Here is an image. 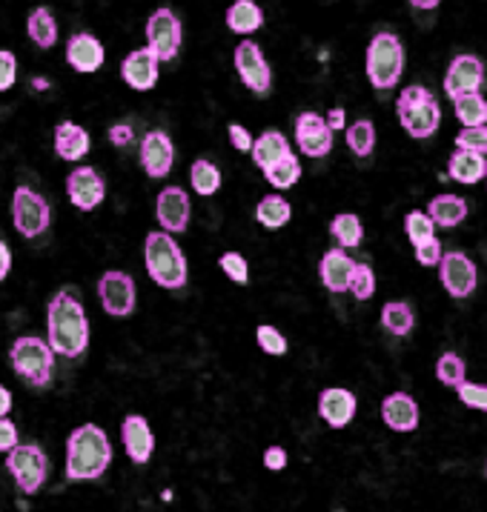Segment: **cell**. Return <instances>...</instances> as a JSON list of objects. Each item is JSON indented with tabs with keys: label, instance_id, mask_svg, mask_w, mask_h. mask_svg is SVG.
I'll use <instances>...</instances> for the list:
<instances>
[{
	"label": "cell",
	"instance_id": "6da1fadb",
	"mask_svg": "<svg viewBox=\"0 0 487 512\" xmlns=\"http://www.w3.org/2000/svg\"><path fill=\"white\" fill-rule=\"evenodd\" d=\"M46 341L52 353L75 361L89 346V318L75 289H61L46 306Z\"/></svg>",
	"mask_w": 487,
	"mask_h": 512
},
{
	"label": "cell",
	"instance_id": "7a4b0ae2",
	"mask_svg": "<svg viewBox=\"0 0 487 512\" xmlns=\"http://www.w3.org/2000/svg\"><path fill=\"white\" fill-rule=\"evenodd\" d=\"M112 464V444L98 424H83L66 438V478L98 481Z\"/></svg>",
	"mask_w": 487,
	"mask_h": 512
},
{
	"label": "cell",
	"instance_id": "3957f363",
	"mask_svg": "<svg viewBox=\"0 0 487 512\" xmlns=\"http://www.w3.org/2000/svg\"><path fill=\"white\" fill-rule=\"evenodd\" d=\"M143 261H147L150 278L164 289H181L187 286L190 266L187 255L178 246V241L170 232H150L143 241Z\"/></svg>",
	"mask_w": 487,
	"mask_h": 512
},
{
	"label": "cell",
	"instance_id": "277c9868",
	"mask_svg": "<svg viewBox=\"0 0 487 512\" xmlns=\"http://www.w3.org/2000/svg\"><path fill=\"white\" fill-rule=\"evenodd\" d=\"M395 115H399L404 132L416 140L433 138L442 126L439 101L433 98L427 86H419V83H413L399 92V98H395Z\"/></svg>",
	"mask_w": 487,
	"mask_h": 512
},
{
	"label": "cell",
	"instance_id": "5b68a950",
	"mask_svg": "<svg viewBox=\"0 0 487 512\" xmlns=\"http://www.w3.org/2000/svg\"><path fill=\"white\" fill-rule=\"evenodd\" d=\"M9 363L12 370L21 375L29 387H49L52 383V370H55V353H52L49 341L38 335H21L15 338L9 350Z\"/></svg>",
	"mask_w": 487,
	"mask_h": 512
},
{
	"label": "cell",
	"instance_id": "8992f818",
	"mask_svg": "<svg viewBox=\"0 0 487 512\" xmlns=\"http://www.w3.org/2000/svg\"><path fill=\"white\" fill-rule=\"evenodd\" d=\"M365 66H367L370 86L378 89V92H385V89H393L399 83L402 72H404V46L399 41V34H393V32L373 34Z\"/></svg>",
	"mask_w": 487,
	"mask_h": 512
},
{
	"label": "cell",
	"instance_id": "52a82bcc",
	"mask_svg": "<svg viewBox=\"0 0 487 512\" xmlns=\"http://www.w3.org/2000/svg\"><path fill=\"white\" fill-rule=\"evenodd\" d=\"M6 469L24 496H38L49 478V459L38 444H21L6 455Z\"/></svg>",
	"mask_w": 487,
	"mask_h": 512
},
{
	"label": "cell",
	"instance_id": "ba28073f",
	"mask_svg": "<svg viewBox=\"0 0 487 512\" xmlns=\"http://www.w3.org/2000/svg\"><path fill=\"white\" fill-rule=\"evenodd\" d=\"M12 224L24 237H38L52 224V209L49 200L38 195L32 187L21 184L12 195Z\"/></svg>",
	"mask_w": 487,
	"mask_h": 512
},
{
	"label": "cell",
	"instance_id": "9c48e42d",
	"mask_svg": "<svg viewBox=\"0 0 487 512\" xmlns=\"http://www.w3.org/2000/svg\"><path fill=\"white\" fill-rule=\"evenodd\" d=\"M181 41H184L181 17H178L172 9H155L147 21V49L161 63H167V61L178 58Z\"/></svg>",
	"mask_w": 487,
	"mask_h": 512
},
{
	"label": "cell",
	"instance_id": "30bf717a",
	"mask_svg": "<svg viewBox=\"0 0 487 512\" xmlns=\"http://www.w3.org/2000/svg\"><path fill=\"white\" fill-rule=\"evenodd\" d=\"M439 275H442V286L447 289V295L456 301L471 298L479 286V269L471 261V255H464L462 249L444 252V258L439 264Z\"/></svg>",
	"mask_w": 487,
	"mask_h": 512
},
{
	"label": "cell",
	"instance_id": "8fae6325",
	"mask_svg": "<svg viewBox=\"0 0 487 512\" xmlns=\"http://www.w3.org/2000/svg\"><path fill=\"white\" fill-rule=\"evenodd\" d=\"M98 298H101V306L106 309V315H112V318L132 315L135 301H138L132 275L130 272H121V269L103 272L98 281Z\"/></svg>",
	"mask_w": 487,
	"mask_h": 512
},
{
	"label": "cell",
	"instance_id": "7c38bea8",
	"mask_svg": "<svg viewBox=\"0 0 487 512\" xmlns=\"http://www.w3.org/2000/svg\"><path fill=\"white\" fill-rule=\"evenodd\" d=\"M232 61H236V72H239V78L244 81V86L249 89V92L267 95L269 89H273V69H269L264 52H261V46L256 41L244 38L236 46Z\"/></svg>",
	"mask_w": 487,
	"mask_h": 512
},
{
	"label": "cell",
	"instance_id": "4fadbf2b",
	"mask_svg": "<svg viewBox=\"0 0 487 512\" xmlns=\"http://www.w3.org/2000/svg\"><path fill=\"white\" fill-rule=\"evenodd\" d=\"M487 83V69L484 61L476 54H459L450 61L444 72V92L450 101H456L462 95H476L482 92V86Z\"/></svg>",
	"mask_w": 487,
	"mask_h": 512
},
{
	"label": "cell",
	"instance_id": "5bb4252c",
	"mask_svg": "<svg viewBox=\"0 0 487 512\" xmlns=\"http://www.w3.org/2000/svg\"><path fill=\"white\" fill-rule=\"evenodd\" d=\"M66 195L72 207H78L81 212H93L103 204L106 180L98 175L95 167H78L66 175Z\"/></svg>",
	"mask_w": 487,
	"mask_h": 512
},
{
	"label": "cell",
	"instance_id": "9a60e30c",
	"mask_svg": "<svg viewBox=\"0 0 487 512\" xmlns=\"http://www.w3.org/2000/svg\"><path fill=\"white\" fill-rule=\"evenodd\" d=\"M296 143L307 158H327L333 150V130L318 112H301L296 118Z\"/></svg>",
	"mask_w": 487,
	"mask_h": 512
},
{
	"label": "cell",
	"instance_id": "2e32d148",
	"mask_svg": "<svg viewBox=\"0 0 487 512\" xmlns=\"http://www.w3.org/2000/svg\"><path fill=\"white\" fill-rule=\"evenodd\" d=\"M141 167L150 178H167L175 163V146L172 138L161 130H150L141 138Z\"/></svg>",
	"mask_w": 487,
	"mask_h": 512
},
{
	"label": "cell",
	"instance_id": "e0dca14e",
	"mask_svg": "<svg viewBox=\"0 0 487 512\" xmlns=\"http://www.w3.org/2000/svg\"><path fill=\"white\" fill-rule=\"evenodd\" d=\"M190 195L181 187H164L158 192L155 200V215H158V224L164 227V232L178 235L190 227Z\"/></svg>",
	"mask_w": 487,
	"mask_h": 512
},
{
	"label": "cell",
	"instance_id": "ac0fdd59",
	"mask_svg": "<svg viewBox=\"0 0 487 512\" xmlns=\"http://www.w3.org/2000/svg\"><path fill=\"white\" fill-rule=\"evenodd\" d=\"M121 441H123V449L130 455L132 464H147L155 452V435H152V427L150 420L143 415H126L123 424H121Z\"/></svg>",
	"mask_w": 487,
	"mask_h": 512
},
{
	"label": "cell",
	"instance_id": "d6986e66",
	"mask_svg": "<svg viewBox=\"0 0 487 512\" xmlns=\"http://www.w3.org/2000/svg\"><path fill=\"white\" fill-rule=\"evenodd\" d=\"M358 401L345 387H327L318 392V415L330 430H345L356 418Z\"/></svg>",
	"mask_w": 487,
	"mask_h": 512
},
{
	"label": "cell",
	"instance_id": "ffe728a7",
	"mask_svg": "<svg viewBox=\"0 0 487 512\" xmlns=\"http://www.w3.org/2000/svg\"><path fill=\"white\" fill-rule=\"evenodd\" d=\"M158 66H161V61L147 46L132 49L121 61V78L126 81V86L135 89V92H150V89H155V83H158Z\"/></svg>",
	"mask_w": 487,
	"mask_h": 512
},
{
	"label": "cell",
	"instance_id": "44dd1931",
	"mask_svg": "<svg viewBox=\"0 0 487 512\" xmlns=\"http://www.w3.org/2000/svg\"><path fill=\"white\" fill-rule=\"evenodd\" d=\"M356 272V261L347 255V249L333 246L321 255L318 261V278L324 284V289L338 295V292H350V281Z\"/></svg>",
	"mask_w": 487,
	"mask_h": 512
},
{
	"label": "cell",
	"instance_id": "7402d4cb",
	"mask_svg": "<svg viewBox=\"0 0 487 512\" xmlns=\"http://www.w3.org/2000/svg\"><path fill=\"white\" fill-rule=\"evenodd\" d=\"M103 61H106V49L95 34L78 32L66 41V63L75 72H81V75H93V72L103 66Z\"/></svg>",
	"mask_w": 487,
	"mask_h": 512
},
{
	"label": "cell",
	"instance_id": "603a6c76",
	"mask_svg": "<svg viewBox=\"0 0 487 512\" xmlns=\"http://www.w3.org/2000/svg\"><path fill=\"white\" fill-rule=\"evenodd\" d=\"M419 418V404L410 392H390L382 401V420L393 432H416Z\"/></svg>",
	"mask_w": 487,
	"mask_h": 512
},
{
	"label": "cell",
	"instance_id": "cb8c5ba5",
	"mask_svg": "<svg viewBox=\"0 0 487 512\" xmlns=\"http://www.w3.org/2000/svg\"><path fill=\"white\" fill-rule=\"evenodd\" d=\"M89 146H93V138H89V132L75 121H61L55 126V155L61 160L75 163V160L86 158Z\"/></svg>",
	"mask_w": 487,
	"mask_h": 512
},
{
	"label": "cell",
	"instance_id": "d4e9b609",
	"mask_svg": "<svg viewBox=\"0 0 487 512\" xmlns=\"http://www.w3.org/2000/svg\"><path fill=\"white\" fill-rule=\"evenodd\" d=\"M252 160H256V167L261 172L273 169L276 163H281L287 155H293L290 150V140H287V135L276 132V130H267L256 138V143H252Z\"/></svg>",
	"mask_w": 487,
	"mask_h": 512
},
{
	"label": "cell",
	"instance_id": "484cf974",
	"mask_svg": "<svg viewBox=\"0 0 487 512\" xmlns=\"http://www.w3.org/2000/svg\"><path fill=\"white\" fill-rule=\"evenodd\" d=\"M430 217H433V224L442 227V229H453L459 227L464 217H467V200L459 198V195H436V198H430V204L424 209Z\"/></svg>",
	"mask_w": 487,
	"mask_h": 512
},
{
	"label": "cell",
	"instance_id": "4316f807",
	"mask_svg": "<svg viewBox=\"0 0 487 512\" xmlns=\"http://www.w3.org/2000/svg\"><path fill=\"white\" fill-rule=\"evenodd\" d=\"M447 172H450V178L456 180V184L473 187V184H479V180H487V158L456 150L447 160Z\"/></svg>",
	"mask_w": 487,
	"mask_h": 512
},
{
	"label": "cell",
	"instance_id": "83f0119b",
	"mask_svg": "<svg viewBox=\"0 0 487 512\" xmlns=\"http://www.w3.org/2000/svg\"><path fill=\"white\" fill-rule=\"evenodd\" d=\"M224 21H227L229 32L252 34V32H258L264 26V12H261L258 4H252V0H236V4L227 9Z\"/></svg>",
	"mask_w": 487,
	"mask_h": 512
},
{
	"label": "cell",
	"instance_id": "f1b7e54d",
	"mask_svg": "<svg viewBox=\"0 0 487 512\" xmlns=\"http://www.w3.org/2000/svg\"><path fill=\"white\" fill-rule=\"evenodd\" d=\"M26 34L38 49H52L58 43V24H55V17H52V12L46 6H38V9L29 12Z\"/></svg>",
	"mask_w": 487,
	"mask_h": 512
},
{
	"label": "cell",
	"instance_id": "f546056e",
	"mask_svg": "<svg viewBox=\"0 0 487 512\" xmlns=\"http://www.w3.org/2000/svg\"><path fill=\"white\" fill-rule=\"evenodd\" d=\"M290 217H293V207L281 195H264L256 204V221L264 229H281L290 224Z\"/></svg>",
	"mask_w": 487,
	"mask_h": 512
},
{
	"label": "cell",
	"instance_id": "4dcf8cb0",
	"mask_svg": "<svg viewBox=\"0 0 487 512\" xmlns=\"http://www.w3.org/2000/svg\"><path fill=\"white\" fill-rule=\"evenodd\" d=\"M330 235L341 249H356L365 241V224L356 212H338L330 221Z\"/></svg>",
	"mask_w": 487,
	"mask_h": 512
},
{
	"label": "cell",
	"instance_id": "1f68e13d",
	"mask_svg": "<svg viewBox=\"0 0 487 512\" xmlns=\"http://www.w3.org/2000/svg\"><path fill=\"white\" fill-rule=\"evenodd\" d=\"M382 326L390 335L404 338L416 329V313H413V306L407 301H390L382 306Z\"/></svg>",
	"mask_w": 487,
	"mask_h": 512
},
{
	"label": "cell",
	"instance_id": "d6a6232c",
	"mask_svg": "<svg viewBox=\"0 0 487 512\" xmlns=\"http://www.w3.org/2000/svg\"><path fill=\"white\" fill-rule=\"evenodd\" d=\"M190 184L195 189V195H201V198H209L221 189V169L215 167L212 160L207 158H198L192 167H190Z\"/></svg>",
	"mask_w": 487,
	"mask_h": 512
},
{
	"label": "cell",
	"instance_id": "836d02e7",
	"mask_svg": "<svg viewBox=\"0 0 487 512\" xmlns=\"http://www.w3.org/2000/svg\"><path fill=\"white\" fill-rule=\"evenodd\" d=\"M453 112L464 130H476V126H487V101L482 92L476 95H462L453 101Z\"/></svg>",
	"mask_w": 487,
	"mask_h": 512
},
{
	"label": "cell",
	"instance_id": "e575fe53",
	"mask_svg": "<svg viewBox=\"0 0 487 512\" xmlns=\"http://www.w3.org/2000/svg\"><path fill=\"white\" fill-rule=\"evenodd\" d=\"M404 235L410 237L413 249H419L430 241H436V224H433V217L422 209H413L404 215Z\"/></svg>",
	"mask_w": 487,
	"mask_h": 512
},
{
	"label": "cell",
	"instance_id": "d590c367",
	"mask_svg": "<svg viewBox=\"0 0 487 512\" xmlns=\"http://www.w3.org/2000/svg\"><path fill=\"white\" fill-rule=\"evenodd\" d=\"M347 146L353 150L356 158H370L375 150V126L373 121L362 118L347 126Z\"/></svg>",
	"mask_w": 487,
	"mask_h": 512
},
{
	"label": "cell",
	"instance_id": "8d00e7d4",
	"mask_svg": "<svg viewBox=\"0 0 487 512\" xmlns=\"http://www.w3.org/2000/svg\"><path fill=\"white\" fill-rule=\"evenodd\" d=\"M264 178L273 189H293L301 180V160L296 155H287L273 169H267Z\"/></svg>",
	"mask_w": 487,
	"mask_h": 512
},
{
	"label": "cell",
	"instance_id": "74e56055",
	"mask_svg": "<svg viewBox=\"0 0 487 512\" xmlns=\"http://www.w3.org/2000/svg\"><path fill=\"white\" fill-rule=\"evenodd\" d=\"M464 375H467V363H464L462 355H456V353H444V355L436 361V378L444 383V387L459 390L462 383L467 381Z\"/></svg>",
	"mask_w": 487,
	"mask_h": 512
},
{
	"label": "cell",
	"instance_id": "f35d334b",
	"mask_svg": "<svg viewBox=\"0 0 487 512\" xmlns=\"http://www.w3.org/2000/svg\"><path fill=\"white\" fill-rule=\"evenodd\" d=\"M256 343H258V350L267 353V355H287V350H290V343H287L284 333H278V326L273 324H258L256 326Z\"/></svg>",
	"mask_w": 487,
	"mask_h": 512
},
{
	"label": "cell",
	"instance_id": "ab89813d",
	"mask_svg": "<svg viewBox=\"0 0 487 512\" xmlns=\"http://www.w3.org/2000/svg\"><path fill=\"white\" fill-rule=\"evenodd\" d=\"M350 292L356 301H370L375 295V272L370 269V264H356Z\"/></svg>",
	"mask_w": 487,
	"mask_h": 512
},
{
	"label": "cell",
	"instance_id": "60d3db41",
	"mask_svg": "<svg viewBox=\"0 0 487 512\" xmlns=\"http://www.w3.org/2000/svg\"><path fill=\"white\" fill-rule=\"evenodd\" d=\"M219 266H221V272L232 284H241L244 286L249 281V264H247V258H244L241 252H224L221 258H219Z\"/></svg>",
	"mask_w": 487,
	"mask_h": 512
},
{
	"label": "cell",
	"instance_id": "b9f144b4",
	"mask_svg": "<svg viewBox=\"0 0 487 512\" xmlns=\"http://www.w3.org/2000/svg\"><path fill=\"white\" fill-rule=\"evenodd\" d=\"M456 150L473 152L487 158V126H476V130H462L456 135Z\"/></svg>",
	"mask_w": 487,
	"mask_h": 512
},
{
	"label": "cell",
	"instance_id": "7bdbcfd3",
	"mask_svg": "<svg viewBox=\"0 0 487 512\" xmlns=\"http://www.w3.org/2000/svg\"><path fill=\"white\" fill-rule=\"evenodd\" d=\"M459 401L467 407V410H479V412H487V387L484 383H473V381H464L462 387L456 390Z\"/></svg>",
	"mask_w": 487,
	"mask_h": 512
},
{
	"label": "cell",
	"instance_id": "ee69618b",
	"mask_svg": "<svg viewBox=\"0 0 487 512\" xmlns=\"http://www.w3.org/2000/svg\"><path fill=\"white\" fill-rule=\"evenodd\" d=\"M17 81V61L9 49H0V92L12 89Z\"/></svg>",
	"mask_w": 487,
	"mask_h": 512
},
{
	"label": "cell",
	"instance_id": "f6af8a7d",
	"mask_svg": "<svg viewBox=\"0 0 487 512\" xmlns=\"http://www.w3.org/2000/svg\"><path fill=\"white\" fill-rule=\"evenodd\" d=\"M227 135H229L232 150H239V152H252V143H256V138H252V132L247 130V126H241V123H229V126H227Z\"/></svg>",
	"mask_w": 487,
	"mask_h": 512
},
{
	"label": "cell",
	"instance_id": "bcb514c9",
	"mask_svg": "<svg viewBox=\"0 0 487 512\" xmlns=\"http://www.w3.org/2000/svg\"><path fill=\"white\" fill-rule=\"evenodd\" d=\"M17 447H21V435H17V427H15V420L4 418L0 420V452H15Z\"/></svg>",
	"mask_w": 487,
	"mask_h": 512
},
{
	"label": "cell",
	"instance_id": "7dc6e473",
	"mask_svg": "<svg viewBox=\"0 0 487 512\" xmlns=\"http://www.w3.org/2000/svg\"><path fill=\"white\" fill-rule=\"evenodd\" d=\"M442 258H444L442 241H430V244H424V246L416 249V261H419L422 266H439Z\"/></svg>",
	"mask_w": 487,
	"mask_h": 512
},
{
	"label": "cell",
	"instance_id": "c3c4849f",
	"mask_svg": "<svg viewBox=\"0 0 487 512\" xmlns=\"http://www.w3.org/2000/svg\"><path fill=\"white\" fill-rule=\"evenodd\" d=\"M287 461H290V455H287L284 447H267V449H264V467H267L269 472L287 469Z\"/></svg>",
	"mask_w": 487,
	"mask_h": 512
},
{
	"label": "cell",
	"instance_id": "681fc988",
	"mask_svg": "<svg viewBox=\"0 0 487 512\" xmlns=\"http://www.w3.org/2000/svg\"><path fill=\"white\" fill-rule=\"evenodd\" d=\"M106 138H110L112 146H118V150H123V146H130L132 143V126L130 123H115L110 126V132H106Z\"/></svg>",
	"mask_w": 487,
	"mask_h": 512
},
{
	"label": "cell",
	"instance_id": "f907efd6",
	"mask_svg": "<svg viewBox=\"0 0 487 512\" xmlns=\"http://www.w3.org/2000/svg\"><path fill=\"white\" fill-rule=\"evenodd\" d=\"M324 118H327V126L333 132L336 130H347V115H345V109H341V106H333Z\"/></svg>",
	"mask_w": 487,
	"mask_h": 512
},
{
	"label": "cell",
	"instance_id": "816d5d0a",
	"mask_svg": "<svg viewBox=\"0 0 487 512\" xmlns=\"http://www.w3.org/2000/svg\"><path fill=\"white\" fill-rule=\"evenodd\" d=\"M9 269H12V249L0 241V281L9 275Z\"/></svg>",
	"mask_w": 487,
	"mask_h": 512
},
{
	"label": "cell",
	"instance_id": "f5cc1de1",
	"mask_svg": "<svg viewBox=\"0 0 487 512\" xmlns=\"http://www.w3.org/2000/svg\"><path fill=\"white\" fill-rule=\"evenodd\" d=\"M9 410H12V392L0 383V420L9 415Z\"/></svg>",
	"mask_w": 487,
	"mask_h": 512
},
{
	"label": "cell",
	"instance_id": "db71d44e",
	"mask_svg": "<svg viewBox=\"0 0 487 512\" xmlns=\"http://www.w3.org/2000/svg\"><path fill=\"white\" fill-rule=\"evenodd\" d=\"M413 9H439V0H413Z\"/></svg>",
	"mask_w": 487,
	"mask_h": 512
},
{
	"label": "cell",
	"instance_id": "11a10c76",
	"mask_svg": "<svg viewBox=\"0 0 487 512\" xmlns=\"http://www.w3.org/2000/svg\"><path fill=\"white\" fill-rule=\"evenodd\" d=\"M32 89H41V92H44V89H49V81H46V78H34V81H32Z\"/></svg>",
	"mask_w": 487,
	"mask_h": 512
},
{
	"label": "cell",
	"instance_id": "9f6ffc18",
	"mask_svg": "<svg viewBox=\"0 0 487 512\" xmlns=\"http://www.w3.org/2000/svg\"><path fill=\"white\" fill-rule=\"evenodd\" d=\"M484 478H487V464H484Z\"/></svg>",
	"mask_w": 487,
	"mask_h": 512
}]
</instances>
